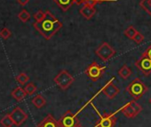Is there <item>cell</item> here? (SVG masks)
<instances>
[{
  "label": "cell",
  "mask_w": 151,
  "mask_h": 127,
  "mask_svg": "<svg viewBox=\"0 0 151 127\" xmlns=\"http://www.w3.org/2000/svg\"><path fill=\"white\" fill-rule=\"evenodd\" d=\"M53 2L64 12L68 11L72 5L74 4V0H53Z\"/></svg>",
  "instance_id": "cell-14"
},
{
  "label": "cell",
  "mask_w": 151,
  "mask_h": 127,
  "mask_svg": "<svg viewBox=\"0 0 151 127\" xmlns=\"http://www.w3.org/2000/svg\"><path fill=\"white\" fill-rule=\"evenodd\" d=\"M37 127H60V124L59 122L52 115H48L45 118L42 120Z\"/></svg>",
  "instance_id": "cell-12"
},
{
  "label": "cell",
  "mask_w": 151,
  "mask_h": 127,
  "mask_svg": "<svg viewBox=\"0 0 151 127\" xmlns=\"http://www.w3.org/2000/svg\"><path fill=\"white\" fill-rule=\"evenodd\" d=\"M24 90L26 91L27 94L32 95L34 93H36V91H37V86H36L33 83H29V84L25 86Z\"/></svg>",
  "instance_id": "cell-23"
},
{
  "label": "cell",
  "mask_w": 151,
  "mask_h": 127,
  "mask_svg": "<svg viewBox=\"0 0 151 127\" xmlns=\"http://www.w3.org/2000/svg\"><path fill=\"white\" fill-rule=\"evenodd\" d=\"M60 127H78L80 126V121L71 110H68L58 121Z\"/></svg>",
  "instance_id": "cell-4"
},
{
  "label": "cell",
  "mask_w": 151,
  "mask_h": 127,
  "mask_svg": "<svg viewBox=\"0 0 151 127\" xmlns=\"http://www.w3.org/2000/svg\"><path fill=\"white\" fill-rule=\"evenodd\" d=\"M142 110V108L135 100H132L129 103L125 104L121 109L122 113L128 118H133L137 116Z\"/></svg>",
  "instance_id": "cell-7"
},
{
  "label": "cell",
  "mask_w": 151,
  "mask_h": 127,
  "mask_svg": "<svg viewBox=\"0 0 151 127\" xmlns=\"http://www.w3.org/2000/svg\"><path fill=\"white\" fill-rule=\"evenodd\" d=\"M95 53L103 61H108L116 54V51L109 44H108L107 42H103L96 49Z\"/></svg>",
  "instance_id": "cell-6"
},
{
  "label": "cell",
  "mask_w": 151,
  "mask_h": 127,
  "mask_svg": "<svg viewBox=\"0 0 151 127\" xmlns=\"http://www.w3.org/2000/svg\"><path fill=\"white\" fill-rule=\"evenodd\" d=\"M135 66L141 71L143 75L149 76L151 74V59L144 52L141 55V58L136 61Z\"/></svg>",
  "instance_id": "cell-8"
},
{
  "label": "cell",
  "mask_w": 151,
  "mask_h": 127,
  "mask_svg": "<svg viewBox=\"0 0 151 127\" xmlns=\"http://www.w3.org/2000/svg\"><path fill=\"white\" fill-rule=\"evenodd\" d=\"M78 127H82V126H81V125H80V126H78Z\"/></svg>",
  "instance_id": "cell-33"
},
{
  "label": "cell",
  "mask_w": 151,
  "mask_h": 127,
  "mask_svg": "<svg viewBox=\"0 0 151 127\" xmlns=\"http://www.w3.org/2000/svg\"><path fill=\"white\" fill-rule=\"evenodd\" d=\"M144 53H145L146 55H147V56L151 59V44L147 48V50L144 52Z\"/></svg>",
  "instance_id": "cell-28"
},
{
  "label": "cell",
  "mask_w": 151,
  "mask_h": 127,
  "mask_svg": "<svg viewBox=\"0 0 151 127\" xmlns=\"http://www.w3.org/2000/svg\"><path fill=\"white\" fill-rule=\"evenodd\" d=\"M54 83L61 89H68L75 81V78L67 70H61L53 79Z\"/></svg>",
  "instance_id": "cell-3"
},
{
  "label": "cell",
  "mask_w": 151,
  "mask_h": 127,
  "mask_svg": "<svg viewBox=\"0 0 151 127\" xmlns=\"http://www.w3.org/2000/svg\"><path fill=\"white\" fill-rule=\"evenodd\" d=\"M116 121V117L113 114L100 116L99 127H114Z\"/></svg>",
  "instance_id": "cell-11"
},
{
  "label": "cell",
  "mask_w": 151,
  "mask_h": 127,
  "mask_svg": "<svg viewBox=\"0 0 151 127\" xmlns=\"http://www.w3.org/2000/svg\"><path fill=\"white\" fill-rule=\"evenodd\" d=\"M109 2H114V1H116V0H108Z\"/></svg>",
  "instance_id": "cell-31"
},
{
  "label": "cell",
  "mask_w": 151,
  "mask_h": 127,
  "mask_svg": "<svg viewBox=\"0 0 151 127\" xmlns=\"http://www.w3.org/2000/svg\"><path fill=\"white\" fill-rule=\"evenodd\" d=\"M83 1H84V0H74V3L78 4V5H80V4L83 3Z\"/></svg>",
  "instance_id": "cell-30"
},
{
  "label": "cell",
  "mask_w": 151,
  "mask_h": 127,
  "mask_svg": "<svg viewBox=\"0 0 151 127\" xmlns=\"http://www.w3.org/2000/svg\"><path fill=\"white\" fill-rule=\"evenodd\" d=\"M16 80L19 84L21 85H25L26 83H28L29 81V77L28 75H26L25 73H20L17 77H16Z\"/></svg>",
  "instance_id": "cell-21"
},
{
  "label": "cell",
  "mask_w": 151,
  "mask_h": 127,
  "mask_svg": "<svg viewBox=\"0 0 151 127\" xmlns=\"http://www.w3.org/2000/svg\"><path fill=\"white\" fill-rule=\"evenodd\" d=\"M96 13V9L94 6H90L87 5H84L83 7L80 9V14L85 17L86 20H90Z\"/></svg>",
  "instance_id": "cell-13"
},
{
  "label": "cell",
  "mask_w": 151,
  "mask_h": 127,
  "mask_svg": "<svg viewBox=\"0 0 151 127\" xmlns=\"http://www.w3.org/2000/svg\"><path fill=\"white\" fill-rule=\"evenodd\" d=\"M18 18L19 20H21L22 22H26L30 19V14L27 11V10H22L19 14H18Z\"/></svg>",
  "instance_id": "cell-22"
},
{
  "label": "cell",
  "mask_w": 151,
  "mask_h": 127,
  "mask_svg": "<svg viewBox=\"0 0 151 127\" xmlns=\"http://www.w3.org/2000/svg\"><path fill=\"white\" fill-rule=\"evenodd\" d=\"M27 95V93L24 89H22V87H16L13 92H12V96L18 101L22 100Z\"/></svg>",
  "instance_id": "cell-15"
},
{
  "label": "cell",
  "mask_w": 151,
  "mask_h": 127,
  "mask_svg": "<svg viewBox=\"0 0 151 127\" xmlns=\"http://www.w3.org/2000/svg\"><path fill=\"white\" fill-rule=\"evenodd\" d=\"M0 123H1L2 126H4V127H12L13 124H14L13 119L10 116V114L5 116L1 120H0Z\"/></svg>",
  "instance_id": "cell-19"
},
{
  "label": "cell",
  "mask_w": 151,
  "mask_h": 127,
  "mask_svg": "<svg viewBox=\"0 0 151 127\" xmlns=\"http://www.w3.org/2000/svg\"><path fill=\"white\" fill-rule=\"evenodd\" d=\"M45 17V12H43L42 10H38L34 14V18H35L36 22H41L42 20H44Z\"/></svg>",
  "instance_id": "cell-26"
},
{
  "label": "cell",
  "mask_w": 151,
  "mask_h": 127,
  "mask_svg": "<svg viewBox=\"0 0 151 127\" xmlns=\"http://www.w3.org/2000/svg\"><path fill=\"white\" fill-rule=\"evenodd\" d=\"M106 67L103 66H100L97 62H93L92 64L89 65V67L86 70L85 74L93 82L98 81L102 75L104 74L105 70H106Z\"/></svg>",
  "instance_id": "cell-5"
},
{
  "label": "cell",
  "mask_w": 151,
  "mask_h": 127,
  "mask_svg": "<svg viewBox=\"0 0 151 127\" xmlns=\"http://www.w3.org/2000/svg\"><path fill=\"white\" fill-rule=\"evenodd\" d=\"M139 6L151 16V0H141Z\"/></svg>",
  "instance_id": "cell-20"
},
{
  "label": "cell",
  "mask_w": 151,
  "mask_h": 127,
  "mask_svg": "<svg viewBox=\"0 0 151 127\" xmlns=\"http://www.w3.org/2000/svg\"><path fill=\"white\" fill-rule=\"evenodd\" d=\"M33 26L46 40H49L61 29L62 23L47 10L44 20L34 22Z\"/></svg>",
  "instance_id": "cell-1"
},
{
  "label": "cell",
  "mask_w": 151,
  "mask_h": 127,
  "mask_svg": "<svg viewBox=\"0 0 151 127\" xmlns=\"http://www.w3.org/2000/svg\"><path fill=\"white\" fill-rule=\"evenodd\" d=\"M119 89L118 87L114 84L113 80H110L106 84V85L102 88V93L109 99L113 100L115 97H116L119 93Z\"/></svg>",
  "instance_id": "cell-10"
},
{
  "label": "cell",
  "mask_w": 151,
  "mask_h": 127,
  "mask_svg": "<svg viewBox=\"0 0 151 127\" xmlns=\"http://www.w3.org/2000/svg\"><path fill=\"white\" fill-rule=\"evenodd\" d=\"M17 1H18V3H19L21 6H26V5L29 2V0H17Z\"/></svg>",
  "instance_id": "cell-29"
},
{
  "label": "cell",
  "mask_w": 151,
  "mask_h": 127,
  "mask_svg": "<svg viewBox=\"0 0 151 127\" xmlns=\"http://www.w3.org/2000/svg\"><path fill=\"white\" fill-rule=\"evenodd\" d=\"M143 40H144V36H143L141 33H139V32L137 33V35L135 36V37H134V39H133V41H134L136 44H140L141 42H143Z\"/></svg>",
  "instance_id": "cell-27"
},
{
  "label": "cell",
  "mask_w": 151,
  "mask_h": 127,
  "mask_svg": "<svg viewBox=\"0 0 151 127\" xmlns=\"http://www.w3.org/2000/svg\"><path fill=\"white\" fill-rule=\"evenodd\" d=\"M11 118L14 121V123L17 126L22 125L27 119H28V115L19 107H16L12 113L10 114Z\"/></svg>",
  "instance_id": "cell-9"
},
{
  "label": "cell",
  "mask_w": 151,
  "mask_h": 127,
  "mask_svg": "<svg viewBox=\"0 0 151 127\" xmlns=\"http://www.w3.org/2000/svg\"><path fill=\"white\" fill-rule=\"evenodd\" d=\"M124 36H125L127 38H129V39H131V40H133L134 37H135V36L137 35L138 31H137V29H136L133 26H129V27L124 30Z\"/></svg>",
  "instance_id": "cell-18"
},
{
  "label": "cell",
  "mask_w": 151,
  "mask_h": 127,
  "mask_svg": "<svg viewBox=\"0 0 151 127\" xmlns=\"http://www.w3.org/2000/svg\"><path fill=\"white\" fill-rule=\"evenodd\" d=\"M103 2H109L108 0H84L83 3L84 5H87L90 6H94L98 3H103Z\"/></svg>",
  "instance_id": "cell-25"
},
{
  "label": "cell",
  "mask_w": 151,
  "mask_h": 127,
  "mask_svg": "<svg viewBox=\"0 0 151 127\" xmlns=\"http://www.w3.org/2000/svg\"><path fill=\"white\" fill-rule=\"evenodd\" d=\"M147 90H148L147 86L139 78H135L126 87V92L134 100L140 99L147 92Z\"/></svg>",
  "instance_id": "cell-2"
},
{
  "label": "cell",
  "mask_w": 151,
  "mask_h": 127,
  "mask_svg": "<svg viewBox=\"0 0 151 127\" xmlns=\"http://www.w3.org/2000/svg\"><path fill=\"white\" fill-rule=\"evenodd\" d=\"M118 75L120 77H122L123 79H127L131 77L132 75V70L131 69H129L126 65H124L119 70H118Z\"/></svg>",
  "instance_id": "cell-17"
},
{
  "label": "cell",
  "mask_w": 151,
  "mask_h": 127,
  "mask_svg": "<svg viewBox=\"0 0 151 127\" xmlns=\"http://www.w3.org/2000/svg\"><path fill=\"white\" fill-rule=\"evenodd\" d=\"M11 36H12V32L7 28H4V29H2L1 30H0V37H1L5 40L8 39Z\"/></svg>",
  "instance_id": "cell-24"
},
{
  "label": "cell",
  "mask_w": 151,
  "mask_h": 127,
  "mask_svg": "<svg viewBox=\"0 0 151 127\" xmlns=\"http://www.w3.org/2000/svg\"><path fill=\"white\" fill-rule=\"evenodd\" d=\"M32 104H33L37 108H43V107L46 104V100H45V99L42 95L38 94V95H37V96H35V97L33 98V100H32Z\"/></svg>",
  "instance_id": "cell-16"
},
{
  "label": "cell",
  "mask_w": 151,
  "mask_h": 127,
  "mask_svg": "<svg viewBox=\"0 0 151 127\" xmlns=\"http://www.w3.org/2000/svg\"><path fill=\"white\" fill-rule=\"evenodd\" d=\"M149 103H150V104H151V98H150V99H149Z\"/></svg>",
  "instance_id": "cell-32"
}]
</instances>
